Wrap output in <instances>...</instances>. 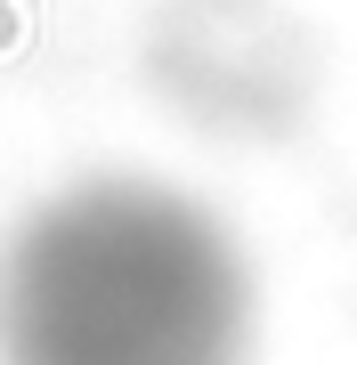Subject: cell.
I'll list each match as a JSON object with an SVG mask.
<instances>
[{
	"instance_id": "1",
	"label": "cell",
	"mask_w": 357,
	"mask_h": 365,
	"mask_svg": "<svg viewBox=\"0 0 357 365\" xmlns=\"http://www.w3.org/2000/svg\"><path fill=\"white\" fill-rule=\"evenodd\" d=\"M252 276L195 203L81 187L0 260V365H244Z\"/></svg>"
}]
</instances>
